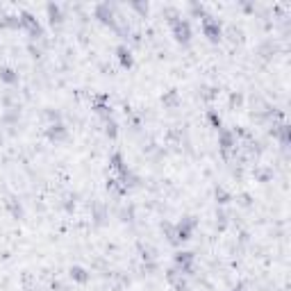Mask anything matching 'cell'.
Masks as SVG:
<instances>
[{
  "mask_svg": "<svg viewBox=\"0 0 291 291\" xmlns=\"http://www.w3.org/2000/svg\"><path fill=\"white\" fill-rule=\"evenodd\" d=\"M0 82H5V84H16L18 73L11 69V66H0Z\"/></svg>",
  "mask_w": 291,
  "mask_h": 291,
  "instance_id": "7c38bea8",
  "label": "cell"
},
{
  "mask_svg": "<svg viewBox=\"0 0 291 291\" xmlns=\"http://www.w3.org/2000/svg\"><path fill=\"white\" fill-rule=\"evenodd\" d=\"M96 18L105 25H109L112 30H116V14H114V5H98L96 7Z\"/></svg>",
  "mask_w": 291,
  "mask_h": 291,
  "instance_id": "52a82bcc",
  "label": "cell"
},
{
  "mask_svg": "<svg viewBox=\"0 0 291 291\" xmlns=\"http://www.w3.org/2000/svg\"><path fill=\"white\" fill-rule=\"evenodd\" d=\"M214 196H216V203H221V205H225V203H230V200H232V196L227 194L223 187H216L214 189Z\"/></svg>",
  "mask_w": 291,
  "mask_h": 291,
  "instance_id": "5bb4252c",
  "label": "cell"
},
{
  "mask_svg": "<svg viewBox=\"0 0 291 291\" xmlns=\"http://www.w3.org/2000/svg\"><path fill=\"white\" fill-rule=\"evenodd\" d=\"M207 121H210V125H212L214 130H221V128H223L221 116H218V114H216L214 109H210V112H207Z\"/></svg>",
  "mask_w": 291,
  "mask_h": 291,
  "instance_id": "2e32d148",
  "label": "cell"
},
{
  "mask_svg": "<svg viewBox=\"0 0 291 291\" xmlns=\"http://www.w3.org/2000/svg\"><path fill=\"white\" fill-rule=\"evenodd\" d=\"M69 275L73 282H80V285H86V282L91 280V273L86 269H82V266H71L69 269Z\"/></svg>",
  "mask_w": 291,
  "mask_h": 291,
  "instance_id": "9c48e42d",
  "label": "cell"
},
{
  "mask_svg": "<svg viewBox=\"0 0 291 291\" xmlns=\"http://www.w3.org/2000/svg\"><path fill=\"white\" fill-rule=\"evenodd\" d=\"M200 25H203V34H205L212 43H218L223 39V25L218 23V18H214V16L207 14V16L200 21Z\"/></svg>",
  "mask_w": 291,
  "mask_h": 291,
  "instance_id": "7a4b0ae2",
  "label": "cell"
},
{
  "mask_svg": "<svg viewBox=\"0 0 291 291\" xmlns=\"http://www.w3.org/2000/svg\"><path fill=\"white\" fill-rule=\"evenodd\" d=\"M218 148L223 152H230V150H237V132H232L227 128H221L218 130Z\"/></svg>",
  "mask_w": 291,
  "mask_h": 291,
  "instance_id": "8992f818",
  "label": "cell"
},
{
  "mask_svg": "<svg viewBox=\"0 0 291 291\" xmlns=\"http://www.w3.org/2000/svg\"><path fill=\"white\" fill-rule=\"evenodd\" d=\"M171 34H173V39L178 43H182V46H187L189 41H191V23L187 21V18H182V16H178L175 21H171Z\"/></svg>",
  "mask_w": 291,
  "mask_h": 291,
  "instance_id": "6da1fadb",
  "label": "cell"
},
{
  "mask_svg": "<svg viewBox=\"0 0 291 291\" xmlns=\"http://www.w3.org/2000/svg\"><path fill=\"white\" fill-rule=\"evenodd\" d=\"M232 291H243V287L239 285V287H234V289H232Z\"/></svg>",
  "mask_w": 291,
  "mask_h": 291,
  "instance_id": "ffe728a7",
  "label": "cell"
},
{
  "mask_svg": "<svg viewBox=\"0 0 291 291\" xmlns=\"http://www.w3.org/2000/svg\"><path fill=\"white\" fill-rule=\"evenodd\" d=\"M196 225H198V223H196L194 216H184L180 223H175V225H173V230H175V239H178V243L189 241V239H191V234H194V230H196Z\"/></svg>",
  "mask_w": 291,
  "mask_h": 291,
  "instance_id": "277c9868",
  "label": "cell"
},
{
  "mask_svg": "<svg viewBox=\"0 0 291 291\" xmlns=\"http://www.w3.org/2000/svg\"><path fill=\"white\" fill-rule=\"evenodd\" d=\"M46 11H48V21H50V25H57L60 27L62 25V21H64V16H62V9L57 5H48L46 7Z\"/></svg>",
  "mask_w": 291,
  "mask_h": 291,
  "instance_id": "4fadbf2b",
  "label": "cell"
},
{
  "mask_svg": "<svg viewBox=\"0 0 291 291\" xmlns=\"http://www.w3.org/2000/svg\"><path fill=\"white\" fill-rule=\"evenodd\" d=\"M116 57H119V62H121L123 69H130V66L135 64V57H132V53H130L128 46H119V48H116Z\"/></svg>",
  "mask_w": 291,
  "mask_h": 291,
  "instance_id": "8fae6325",
  "label": "cell"
},
{
  "mask_svg": "<svg viewBox=\"0 0 291 291\" xmlns=\"http://www.w3.org/2000/svg\"><path fill=\"white\" fill-rule=\"evenodd\" d=\"M155 250H152L150 248V246H141V257H144V259H155Z\"/></svg>",
  "mask_w": 291,
  "mask_h": 291,
  "instance_id": "ac0fdd59",
  "label": "cell"
},
{
  "mask_svg": "<svg viewBox=\"0 0 291 291\" xmlns=\"http://www.w3.org/2000/svg\"><path fill=\"white\" fill-rule=\"evenodd\" d=\"M18 18H21V27H23V30H27L30 39H41V37H43V27H41V23H39L37 18L32 16V14L23 11V14H21Z\"/></svg>",
  "mask_w": 291,
  "mask_h": 291,
  "instance_id": "5b68a950",
  "label": "cell"
},
{
  "mask_svg": "<svg viewBox=\"0 0 291 291\" xmlns=\"http://www.w3.org/2000/svg\"><path fill=\"white\" fill-rule=\"evenodd\" d=\"M194 264H196V257H194V253H189V250H180V253H175V257H173V269L180 271L182 275L194 273Z\"/></svg>",
  "mask_w": 291,
  "mask_h": 291,
  "instance_id": "3957f363",
  "label": "cell"
},
{
  "mask_svg": "<svg viewBox=\"0 0 291 291\" xmlns=\"http://www.w3.org/2000/svg\"><path fill=\"white\" fill-rule=\"evenodd\" d=\"M46 135H48L50 141H64L66 137H69V130H66L64 123H60V121H53V123L48 125V130H46Z\"/></svg>",
  "mask_w": 291,
  "mask_h": 291,
  "instance_id": "ba28073f",
  "label": "cell"
},
{
  "mask_svg": "<svg viewBox=\"0 0 291 291\" xmlns=\"http://www.w3.org/2000/svg\"><path fill=\"white\" fill-rule=\"evenodd\" d=\"M105 132H107L109 139H116V135H119V125H116V121L114 119L105 121Z\"/></svg>",
  "mask_w": 291,
  "mask_h": 291,
  "instance_id": "e0dca14e",
  "label": "cell"
},
{
  "mask_svg": "<svg viewBox=\"0 0 291 291\" xmlns=\"http://www.w3.org/2000/svg\"><path fill=\"white\" fill-rule=\"evenodd\" d=\"M130 7H132V9H137V11H141V14H148V5H137V2H135V5H130Z\"/></svg>",
  "mask_w": 291,
  "mask_h": 291,
  "instance_id": "d6986e66",
  "label": "cell"
},
{
  "mask_svg": "<svg viewBox=\"0 0 291 291\" xmlns=\"http://www.w3.org/2000/svg\"><path fill=\"white\" fill-rule=\"evenodd\" d=\"M178 100H180V98H178V91H175V89H171L168 93H164V96H162V103L166 105V107H173V105H178Z\"/></svg>",
  "mask_w": 291,
  "mask_h": 291,
  "instance_id": "9a60e30c",
  "label": "cell"
},
{
  "mask_svg": "<svg viewBox=\"0 0 291 291\" xmlns=\"http://www.w3.org/2000/svg\"><path fill=\"white\" fill-rule=\"evenodd\" d=\"M105 100H107V98H98L96 103H93V112H96L103 121H109L112 119V107H109Z\"/></svg>",
  "mask_w": 291,
  "mask_h": 291,
  "instance_id": "30bf717a",
  "label": "cell"
}]
</instances>
